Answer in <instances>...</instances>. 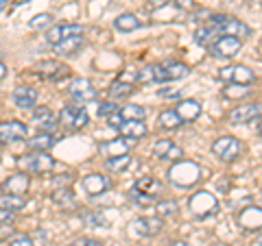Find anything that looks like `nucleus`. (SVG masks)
<instances>
[{
  "mask_svg": "<svg viewBox=\"0 0 262 246\" xmlns=\"http://www.w3.org/2000/svg\"><path fill=\"white\" fill-rule=\"evenodd\" d=\"M68 94H70L72 101L88 103V101H94L96 98V89L92 87V83H90L88 79H75L68 87Z\"/></svg>",
  "mask_w": 262,
  "mask_h": 246,
  "instance_id": "13",
  "label": "nucleus"
},
{
  "mask_svg": "<svg viewBox=\"0 0 262 246\" xmlns=\"http://www.w3.org/2000/svg\"><path fill=\"white\" fill-rule=\"evenodd\" d=\"M13 218H15V211L0 207V225H11Z\"/></svg>",
  "mask_w": 262,
  "mask_h": 246,
  "instance_id": "42",
  "label": "nucleus"
},
{
  "mask_svg": "<svg viewBox=\"0 0 262 246\" xmlns=\"http://www.w3.org/2000/svg\"><path fill=\"white\" fill-rule=\"evenodd\" d=\"M83 220L88 225H101V227H107V220L103 218V214H98V211H88V214H83Z\"/></svg>",
  "mask_w": 262,
  "mask_h": 246,
  "instance_id": "40",
  "label": "nucleus"
},
{
  "mask_svg": "<svg viewBox=\"0 0 262 246\" xmlns=\"http://www.w3.org/2000/svg\"><path fill=\"white\" fill-rule=\"evenodd\" d=\"M27 125H22L20 120H9V122H0V144H9L18 142V139L27 137Z\"/></svg>",
  "mask_w": 262,
  "mask_h": 246,
  "instance_id": "11",
  "label": "nucleus"
},
{
  "mask_svg": "<svg viewBox=\"0 0 262 246\" xmlns=\"http://www.w3.org/2000/svg\"><path fill=\"white\" fill-rule=\"evenodd\" d=\"M170 246H188V244H186V242H179V240H177V242H170Z\"/></svg>",
  "mask_w": 262,
  "mask_h": 246,
  "instance_id": "49",
  "label": "nucleus"
},
{
  "mask_svg": "<svg viewBox=\"0 0 262 246\" xmlns=\"http://www.w3.org/2000/svg\"><path fill=\"white\" fill-rule=\"evenodd\" d=\"M122 120H125V118H122L120 116V113L116 111V113H112V116H110V127H114V129H118L120 125H122Z\"/></svg>",
  "mask_w": 262,
  "mask_h": 246,
  "instance_id": "47",
  "label": "nucleus"
},
{
  "mask_svg": "<svg viewBox=\"0 0 262 246\" xmlns=\"http://www.w3.org/2000/svg\"><path fill=\"white\" fill-rule=\"evenodd\" d=\"M114 27H116V31L131 33V31L140 29V20H138L134 13H122V15H118V18L114 20Z\"/></svg>",
  "mask_w": 262,
  "mask_h": 246,
  "instance_id": "25",
  "label": "nucleus"
},
{
  "mask_svg": "<svg viewBox=\"0 0 262 246\" xmlns=\"http://www.w3.org/2000/svg\"><path fill=\"white\" fill-rule=\"evenodd\" d=\"M81 44H83V35H72L68 39H63V42H59L55 46V53L57 55H75Z\"/></svg>",
  "mask_w": 262,
  "mask_h": 246,
  "instance_id": "24",
  "label": "nucleus"
},
{
  "mask_svg": "<svg viewBox=\"0 0 262 246\" xmlns=\"http://www.w3.org/2000/svg\"><path fill=\"white\" fill-rule=\"evenodd\" d=\"M101 153L105 155V157H116V155H125V153H129V142H127V137L103 142V144H101Z\"/></svg>",
  "mask_w": 262,
  "mask_h": 246,
  "instance_id": "23",
  "label": "nucleus"
},
{
  "mask_svg": "<svg viewBox=\"0 0 262 246\" xmlns=\"http://www.w3.org/2000/svg\"><path fill=\"white\" fill-rule=\"evenodd\" d=\"M199 177H201V168L196 166L194 161H188V159L177 161L175 166L168 170V179L175 185H179V187H190V185H194L196 181H199Z\"/></svg>",
  "mask_w": 262,
  "mask_h": 246,
  "instance_id": "1",
  "label": "nucleus"
},
{
  "mask_svg": "<svg viewBox=\"0 0 262 246\" xmlns=\"http://www.w3.org/2000/svg\"><path fill=\"white\" fill-rule=\"evenodd\" d=\"M260 135H262V122H260Z\"/></svg>",
  "mask_w": 262,
  "mask_h": 246,
  "instance_id": "52",
  "label": "nucleus"
},
{
  "mask_svg": "<svg viewBox=\"0 0 262 246\" xmlns=\"http://www.w3.org/2000/svg\"><path fill=\"white\" fill-rule=\"evenodd\" d=\"M5 5H7V0H0V11L5 9Z\"/></svg>",
  "mask_w": 262,
  "mask_h": 246,
  "instance_id": "51",
  "label": "nucleus"
},
{
  "mask_svg": "<svg viewBox=\"0 0 262 246\" xmlns=\"http://www.w3.org/2000/svg\"><path fill=\"white\" fill-rule=\"evenodd\" d=\"M256 3H262V0H256Z\"/></svg>",
  "mask_w": 262,
  "mask_h": 246,
  "instance_id": "53",
  "label": "nucleus"
},
{
  "mask_svg": "<svg viewBox=\"0 0 262 246\" xmlns=\"http://www.w3.org/2000/svg\"><path fill=\"white\" fill-rule=\"evenodd\" d=\"M188 65H184V63H168L166 65V79L168 81H179V79H184V77H188Z\"/></svg>",
  "mask_w": 262,
  "mask_h": 246,
  "instance_id": "33",
  "label": "nucleus"
},
{
  "mask_svg": "<svg viewBox=\"0 0 262 246\" xmlns=\"http://www.w3.org/2000/svg\"><path fill=\"white\" fill-rule=\"evenodd\" d=\"M9 246H35V244H33V240L29 235H15L9 242Z\"/></svg>",
  "mask_w": 262,
  "mask_h": 246,
  "instance_id": "44",
  "label": "nucleus"
},
{
  "mask_svg": "<svg viewBox=\"0 0 262 246\" xmlns=\"http://www.w3.org/2000/svg\"><path fill=\"white\" fill-rule=\"evenodd\" d=\"M131 227H134V231L138 235H144V237H153L158 235L162 231V218H136L134 223H131Z\"/></svg>",
  "mask_w": 262,
  "mask_h": 246,
  "instance_id": "15",
  "label": "nucleus"
},
{
  "mask_svg": "<svg viewBox=\"0 0 262 246\" xmlns=\"http://www.w3.org/2000/svg\"><path fill=\"white\" fill-rule=\"evenodd\" d=\"M13 103L20 109H31L37 103V89L29 85H18L13 89Z\"/></svg>",
  "mask_w": 262,
  "mask_h": 246,
  "instance_id": "17",
  "label": "nucleus"
},
{
  "mask_svg": "<svg viewBox=\"0 0 262 246\" xmlns=\"http://www.w3.org/2000/svg\"><path fill=\"white\" fill-rule=\"evenodd\" d=\"M241 37H234V35H223V37H216L214 42L210 44V51L212 55L216 57H236L241 51Z\"/></svg>",
  "mask_w": 262,
  "mask_h": 246,
  "instance_id": "9",
  "label": "nucleus"
},
{
  "mask_svg": "<svg viewBox=\"0 0 262 246\" xmlns=\"http://www.w3.org/2000/svg\"><path fill=\"white\" fill-rule=\"evenodd\" d=\"M175 111L179 113V118H182L184 122H192V120H196L201 116V105L196 101H192V98H186V101H182L177 105Z\"/></svg>",
  "mask_w": 262,
  "mask_h": 246,
  "instance_id": "22",
  "label": "nucleus"
},
{
  "mask_svg": "<svg viewBox=\"0 0 262 246\" xmlns=\"http://www.w3.org/2000/svg\"><path fill=\"white\" fill-rule=\"evenodd\" d=\"M53 201L57 205H61V207H75V196L68 187H61V190H55L53 192Z\"/></svg>",
  "mask_w": 262,
  "mask_h": 246,
  "instance_id": "32",
  "label": "nucleus"
},
{
  "mask_svg": "<svg viewBox=\"0 0 262 246\" xmlns=\"http://www.w3.org/2000/svg\"><path fill=\"white\" fill-rule=\"evenodd\" d=\"M59 122L63 127L77 131V129H83L88 125L90 116H88L85 107H81V105H66V107L61 109V113H59Z\"/></svg>",
  "mask_w": 262,
  "mask_h": 246,
  "instance_id": "6",
  "label": "nucleus"
},
{
  "mask_svg": "<svg viewBox=\"0 0 262 246\" xmlns=\"http://www.w3.org/2000/svg\"><path fill=\"white\" fill-rule=\"evenodd\" d=\"M129 196H131V199H134L138 205H153V203H155V194L142 192V190H138V187H134V190L129 192Z\"/></svg>",
  "mask_w": 262,
  "mask_h": 246,
  "instance_id": "37",
  "label": "nucleus"
},
{
  "mask_svg": "<svg viewBox=\"0 0 262 246\" xmlns=\"http://www.w3.org/2000/svg\"><path fill=\"white\" fill-rule=\"evenodd\" d=\"M118 131H120V135L127 139H140L146 135V125L142 120H122Z\"/></svg>",
  "mask_w": 262,
  "mask_h": 246,
  "instance_id": "20",
  "label": "nucleus"
},
{
  "mask_svg": "<svg viewBox=\"0 0 262 246\" xmlns=\"http://www.w3.org/2000/svg\"><path fill=\"white\" fill-rule=\"evenodd\" d=\"M190 209L196 218H208L219 209V201L212 192H196L190 199Z\"/></svg>",
  "mask_w": 262,
  "mask_h": 246,
  "instance_id": "5",
  "label": "nucleus"
},
{
  "mask_svg": "<svg viewBox=\"0 0 262 246\" xmlns=\"http://www.w3.org/2000/svg\"><path fill=\"white\" fill-rule=\"evenodd\" d=\"M160 96L162 98H179L182 96V87H164V89H160Z\"/></svg>",
  "mask_w": 262,
  "mask_h": 246,
  "instance_id": "43",
  "label": "nucleus"
},
{
  "mask_svg": "<svg viewBox=\"0 0 262 246\" xmlns=\"http://www.w3.org/2000/svg\"><path fill=\"white\" fill-rule=\"evenodd\" d=\"M238 225L247 231H256V229H262V209L260 207H245L238 214Z\"/></svg>",
  "mask_w": 262,
  "mask_h": 246,
  "instance_id": "16",
  "label": "nucleus"
},
{
  "mask_svg": "<svg viewBox=\"0 0 262 246\" xmlns=\"http://www.w3.org/2000/svg\"><path fill=\"white\" fill-rule=\"evenodd\" d=\"M153 68V79H155V83H166V65H160V63H155L151 65Z\"/></svg>",
  "mask_w": 262,
  "mask_h": 246,
  "instance_id": "41",
  "label": "nucleus"
},
{
  "mask_svg": "<svg viewBox=\"0 0 262 246\" xmlns=\"http://www.w3.org/2000/svg\"><path fill=\"white\" fill-rule=\"evenodd\" d=\"M33 122L44 131V133H48V131H53L57 127V122H59V118L53 116V111L48 107H37L35 111H33Z\"/></svg>",
  "mask_w": 262,
  "mask_h": 246,
  "instance_id": "21",
  "label": "nucleus"
},
{
  "mask_svg": "<svg viewBox=\"0 0 262 246\" xmlns=\"http://www.w3.org/2000/svg\"><path fill=\"white\" fill-rule=\"evenodd\" d=\"M210 24L214 27L221 35H234V37H249L251 35V29L247 27L245 22H241L238 18H232V15H212Z\"/></svg>",
  "mask_w": 262,
  "mask_h": 246,
  "instance_id": "2",
  "label": "nucleus"
},
{
  "mask_svg": "<svg viewBox=\"0 0 262 246\" xmlns=\"http://www.w3.org/2000/svg\"><path fill=\"white\" fill-rule=\"evenodd\" d=\"M136 187H138V190H142V192H149V194H158V192L162 190V185L155 181L153 177H144V179H140V181L136 183Z\"/></svg>",
  "mask_w": 262,
  "mask_h": 246,
  "instance_id": "36",
  "label": "nucleus"
},
{
  "mask_svg": "<svg viewBox=\"0 0 262 246\" xmlns=\"http://www.w3.org/2000/svg\"><path fill=\"white\" fill-rule=\"evenodd\" d=\"M221 81H227V83H241V85H251L256 77L253 72L247 68V65H227L219 72Z\"/></svg>",
  "mask_w": 262,
  "mask_h": 246,
  "instance_id": "8",
  "label": "nucleus"
},
{
  "mask_svg": "<svg viewBox=\"0 0 262 246\" xmlns=\"http://www.w3.org/2000/svg\"><path fill=\"white\" fill-rule=\"evenodd\" d=\"M177 207L179 205L175 201H162V203L155 205V209H158L160 216H173V214H177Z\"/></svg>",
  "mask_w": 262,
  "mask_h": 246,
  "instance_id": "39",
  "label": "nucleus"
},
{
  "mask_svg": "<svg viewBox=\"0 0 262 246\" xmlns=\"http://www.w3.org/2000/svg\"><path fill=\"white\" fill-rule=\"evenodd\" d=\"M158 122H160V127H164V129H177V127H182V125H184V120L179 118V113H177L175 109L162 111V113H160V118H158Z\"/></svg>",
  "mask_w": 262,
  "mask_h": 246,
  "instance_id": "27",
  "label": "nucleus"
},
{
  "mask_svg": "<svg viewBox=\"0 0 262 246\" xmlns=\"http://www.w3.org/2000/svg\"><path fill=\"white\" fill-rule=\"evenodd\" d=\"M153 5H162V3H166V0H151Z\"/></svg>",
  "mask_w": 262,
  "mask_h": 246,
  "instance_id": "50",
  "label": "nucleus"
},
{
  "mask_svg": "<svg viewBox=\"0 0 262 246\" xmlns=\"http://www.w3.org/2000/svg\"><path fill=\"white\" fill-rule=\"evenodd\" d=\"M24 205H27V199H24V196L9 194V192H3V194H0V207L11 209V211H20Z\"/></svg>",
  "mask_w": 262,
  "mask_h": 246,
  "instance_id": "26",
  "label": "nucleus"
},
{
  "mask_svg": "<svg viewBox=\"0 0 262 246\" xmlns=\"http://www.w3.org/2000/svg\"><path fill=\"white\" fill-rule=\"evenodd\" d=\"M18 166L27 172H48L55 168V159L46 151H33L18 159Z\"/></svg>",
  "mask_w": 262,
  "mask_h": 246,
  "instance_id": "3",
  "label": "nucleus"
},
{
  "mask_svg": "<svg viewBox=\"0 0 262 246\" xmlns=\"http://www.w3.org/2000/svg\"><path fill=\"white\" fill-rule=\"evenodd\" d=\"M118 109H116V105L114 103H101V107H98V113H101V116H112V113H116Z\"/></svg>",
  "mask_w": 262,
  "mask_h": 246,
  "instance_id": "45",
  "label": "nucleus"
},
{
  "mask_svg": "<svg viewBox=\"0 0 262 246\" xmlns=\"http://www.w3.org/2000/svg\"><path fill=\"white\" fill-rule=\"evenodd\" d=\"M131 92H134V83H125V81H114L110 85V96L114 101H118V98H127Z\"/></svg>",
  "mask_w": 262,
  "mask_h": 246,
  "instance_id": "29",
  "label": "nucleus"
},
{
  "mask_svg": "<svg viewBox=\"0 0 262 246\" xmlns=\"http://www.w3.org/2000/svg\"><path fill=\"white\" fill-rule=\"evenodd\" d=\"M118 113L125 120H144L146 118V111H144V107H140V105H125Z\"/></svg>",
  "mask_w": 262,
  "mask_h": 246,
  "instance_id": "30",
  "label": "nucleus"
},
{
  "mask_svg": "<svg viewBox=\"0 0 262 246\" xmlns=\"http://www.w3.org/2000/svg\"><path fill=\"white\" fill-rule=\"evenodd\" d=\"M249 92H251V87L249 85H241V83H232V85L223 87V96L225 98H243V96H247Z\"/></svg>",
  "mask_w": 262,
  "mask_h": 246,
  "instance_id": "34",
  "label": "nucleus"
},
{
  "mask_svg": "<svg viewBox=\"0 0 262 246\" xmlns=\"http://www.w3.org/2000/svg\"><path fill=\"white\" fill-rule=\"evenodd\" d=\"M55 144V137L51 133H39L33 139H29V149L31 151H48Z\"/></svg>",
  "mask_w": 262,
  "mask_h": 246,
  "instance_id": "28",
  "label": "nucleus"
},
{
  "mask_svg": "<svg viewBox=\"0 0 262 246\" xmlns=\"http://www.w3.org/2000/svg\"><path fill=\"white\" fill-rule=\"evenodd\" d=\"M129 163H131V155H129V153H125V155H116V157H107V168L114 170V172L125 170Z\"/></svg>",
  "mask_w": 262,
  "mask_h": 246,
  "instance_id": "35",
  "label": "nucleus"
},
{
  "mask_svg": "<svg viewBox=\"0 0 262 246\" xmlns=\"http://www.w3.org/2000/svg\"><path fill=\"white\" fill-rule=\"evenodd\" d=\"M53 24V15L51 13H39L35 18L29 20V27L31 29H44V27H51Z\"/></svg>",
  "mask_w": 262,
  "mask_h": 246,
  "instance_id": "38",
  "label": "nucleus"
},
{
  "mask_svg": "<svg viewBox=\"0 0 262 246\" xmlns=\"http://www.w3.org/2000/svg\"><path fill=\"white\" fill-rule=\"evenodd\" d=\"M70 246H103L98 240H85V237H81V240H75Z\"/></svg>",
  "mask_w": 262,
  "mask_h": 246,
  "instance_id": "46",
  "label": "nucleus"
},
{
  "mask_svg": "<svg viewBox=\"0 0 262 246\" xmlns=\"http://www.w3.org/2000/svg\"><path fill=\"white\" fill-rule=\"evenodd\" d=\"M219 35V31L212 27V24H208V27H203V29H199L194 33V42L196 44H203V46H210V42H212V37H216Z\"/></svg>",
  "mask_w": 262,
  "mask_h": 246,
  "instance_id": "31",
  "label": "nucleus"
},
{
  "mask_svg": "<svg viewBox=\"0 0 262 246\" xmlns=\"http://www.w3.org/2000/svg\"><path fill=\"white\" fill-rule=\"evenodd\" d=\"M241 151H243L241 139H236L232 135H223V137L214 139V144H212V153L223 161H234L241 155Z\"/></svg>",
  "mask_w": 262,
  "mask_h": 246,
  "instance_id": "4",
  "label": "nucleus"
},
{
  "mask_svg": "<svg viewBox=\"0 0 262 246\" xmlns=\"http://www.w3.org/2000/svg\"><path fill=\"white\" fill-rule=\"evenodd\" d=\"M7 77V65L3 63V61H0V81H3Z\"/></svg>",
  "mask_w": 262,
  "mask_h": 246,
  "instance_id": "48",
  "label": "nucleus"
},
{
  "mask_svg": "<svg viewBox=\"0 0 262 246\" xmlns=\"http://www.w3.org/2000/svg\"><path fill=\"white\" fill-rule=\"evenodd\" d=\"M260 116H262V103H247L229 111V122L232 125H245V122H251L253 118Z\"/></svg>",
  "mask_w": 262,
  "mask_h": 246,
  "instance_id": "10",
  "label": "nucleus"
},
{
  "mask_svg": "<svg viewBox=\"0 0 262 246\" xmlns=\"http://www.w3.org/2000/svg\"><path fill=\"white\" fill-rule=\"evenodd\" d=\"M35 70L44 81H61V79L70 77V68L66 63H59L57 59L39 61V63H35Z\"/></svg>",
  "mask_w": 262,
  "mask_h": 246,
  "instance_id": "7",
  "label": "nucleus"
},
{
  "mask_svg": "<svg viewBox=\"0 0 262 246\" xmlns=\"http://www.w3.org/2000/svg\"><path fill=\"white\" fill-rule=\"evenodd\" d=\"M72 35H83V27H79V24H57V27L48 29L46 33V42L57 46L63 39H68Z\"/></svg>",
  "mask_w": 262,
  "mask_h": 246,
  "instance_id": "12",
  "label": "nucleus"
},
{
  "mask_svg": "<svg viewBox=\"0 0 262 246\" xmlns=\"http://www.w3.org/2000/svg\"><path fill=\"white\" fill-rule=\"evenodd\" d=\"M31 185V179L29 175H24V172H20V175H11L7 181L3 183V192H9V194H18V196H24V192L29 190Z\"/></svg>",
  "mask_w": 262,
  "mask_h": 246,
  "instance_id": "19",
  "label": "nucleus"
},
{
  "mask_svg": "<svg viewBox=\"0 0 262 246\" xmlns=\"http://www.w3.org/2000/svg\"><path fill=\"white\" fill-rule=\"evenodd\" d=\"M107 187H110V179H107V177L96 175V172L83 177V190H85L90 196H98V194L107 192Z\"/></svg>",
  "mask_w": 262,
  "mask_h": 246,
  "instance_id": "18",
  "label": "nucleus"
},
{
  "mask_svg": "<svg viewBox=\"0 0 262 246\" xmlns=\"http://www.w3.org/2000/svg\"><path fill=\"white\" fill-rule=\"evenodd\" d=\"M153 155L158 159H179V157H184V151L179 149V146L173 142V139H158V142L153 144Z\"/></svg>",
  "mask_w": 262,
  "mask_h": 246,
  "instance_id": "14",
  "label": "nucleus"
}]
</instances>
